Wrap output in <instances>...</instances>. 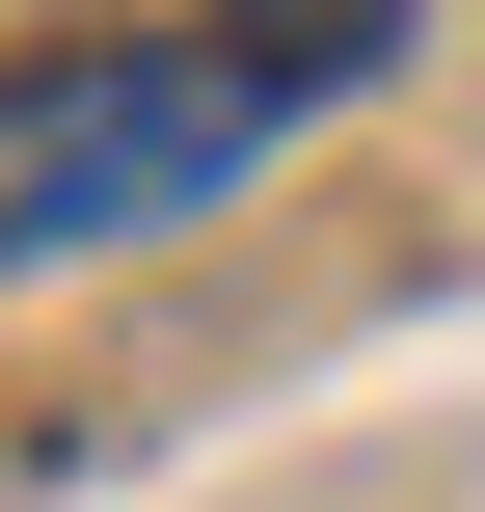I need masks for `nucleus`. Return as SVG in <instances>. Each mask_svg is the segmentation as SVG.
<instances>
[{
    "label": "nucleus",
    "instance_id": "f257e3e1",
    "mask_svg": "<svg viewBox=\"0 0 485 512\" xmlns=\"http://www.w3.org/2000/svg\"><path fill=\"white\" fill-rule=\"evenodd\" d=\"M243 162H270V81H243V54H81V81L0 108V270L162 243V216H216Z\"/></svg>",
    "mask_w": 485,
    "mask_h": 512
},
{
    "label": "nucleus",
    "instance_id": "f03ea898",
    "mask_svg": "<svg viewBox=\"0 0 485 512\" xmlns=\"http://www.w3.org/2000/svg\"><path fill=\"white\" fill-rule=\"evenodd\" d=\"M216 54H243L270 108H324V81H378V54H405V0H243Z\"/></svg>",
    "mask_w": 485,
    "mask_h": 512
}]
</instances>
